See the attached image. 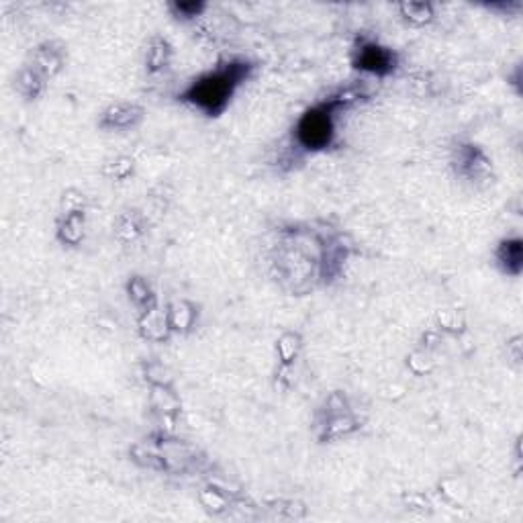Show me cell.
<instances>
[{"mask_svg": "<svg viewBox=\"0 0 523 523\" xmlns=\"http://www.w3.org/2000/svg\"><path fill=\"white\" fill-rule=\"evenodd\" d=\"M250 66L248 64H227L203 78H199L184 94V99L197 105L209 115H217L225 109L227 101L231 99L233 90L240 86L246 78Z\"/></svg>", "mask_w": 523, "mask_h": 523, "instance_id": "obj_1", "label": "cell"}, {"mask_svg": "<svg viewBox=\"0 0 523 523\" xmlns=\"http://www.w3.org/2000/svg\"><path fill=\"white\" fill-rule=\"evenodd\" d=\"M297 135L307 150L327 148L331 135H334V115H331V107L323 105L309 111L301 119Z\"/></svg>", "mask_w": 523, "mask_h": 523, "instance_id": "obj_2", "label": "cell"}, {"mask_svg": "<svg viewBox=\"0 0 523 523\" xmlns=\"http://www.w3.org/2000/svg\"><path fill=\"white\" fill-rule=\"evenodd\" d=\"M358 68L376 72V74H387L393 68V54L372 43L364 45L358 56Z\"/></svg>", "mask_w": 523, "mask_h": 523, "instance_id": "obj_3", "label": "cell"}]
</instances>
